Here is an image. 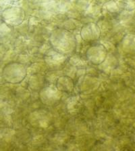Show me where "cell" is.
<instances>
[{"mask_svg": "<svg viewBox=\"0 0 135 151\" xmlns=\"http://www.w3.org/2000/svg\"><path fill=\"white\" fill-rule=\"evenodd\" d=\"M81 38L84 42H94L101 37V29L99 25L93 22L84 24L82 27L81 33Z\"/></svg>", "mask_w": 135, "mask_h": 151, "instance_id": "6", "label": "cell"}, {"mask_svg": "<svg viewBox=\"0 0 135 151\" xmlns=\"http://www.w3.org/2000/svg\"><path fill=\"white\" fill-rule=\"evenodd\" d=\"M56 86L61 92L72 93L74 89V83L71 77L64 75L57 79Z\"/></svg>", "mask_w": 135, "mask_h": 151, "instance_id": "7", "label": "cell"}, {"mask_svg": "<svg viewBox=\"0 0 135 151\" xmlns=\"http://www.w3.org/2000/svg\"><path fill=\"white\" fill-rule=\"evenodd\" d=\"M49 41L54 50L63 55L72 53L76 47V40L74 35L64 29L54 30L50 34Z\"/></svg>", "mask_w": 135, "mask_h": 151, "instance_id": "1", "label": "cell"}, {"mask_svg": "<svg viewBox=\"0 0 135 151\" xmlns=\"http://www.w3.org/2000/svg\"><path fill=\"white\" fill-rule=\"evenodd\" d=\"M26 17L24 10L19 7L12 6L5 9L1 14L4 22L10 27H18L24 22Z\"/></svg>", "mask_w": 135, "mask_h": 151, "instance_id": "3", "label": "cell"}, {"mask_svg": "<svg viewBox=\"0 0 135 151\" xmlns=\"http://www.w3.org/2000/svg\"><path fill=\"white\" fill-rule=\"evenodd\" d=\"M62 97L61 92L56 86L43 87L39 92V98L43 104L47 106H54L60 102Z\"/></svg>", "mask_w": 135, "mask_h": 151, "instance_id": "4", "label": "cell"}, {"mask_svg": "<svg viewBox=\"0 0 135 151\" xmlns=\"http://www.w3.org/2000/svg\"><path fill=\"white\" fill-rule=\"evenodd\" d=\"M107 55L106 47L101 43L91 45L86 52L88 60L94 65H100L106 60Z\"/></svg>", "mask_w": 135, "mask_h": 151, "instance_id": "5", "label": "cell"}, {"mask_svg": "<svg viewBox=\"0 0 135 151\" xmlns=\"http://www.w3.org/2000/svg\"><path fill=\"white\" fill-rule=\"evenodd\" d=\"M27 68L24 64L11 62L4 67L2 76L5 81L12 84L20 83L26 78Z\"/></svg>", "mask_w": 135, "mask_h": 151, "instance_id": "2", "label": "cell"}]
</instances>
